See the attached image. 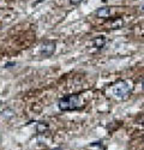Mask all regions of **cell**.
<instances>
[{"instance_id": "8", "label": "cell", "mask_w": 144, "mask_h": 150, "mask_svg": "<svg viewBox=\"0 0 144 150\" xmlns=\"http://www.w3.org/2000/svg\"><path fill=\"white\" fill-rule=\"evenodd\" d=\"M68 1H70L71 4H73V5H77V4L82 3V1H83V0H68Z\"/></svg>"}, {"instance_id": "4", "label": "cell", "mask_w": 144, "mask_h": 150, "mask_svg": "<svg viewBox=\"0 0 144 150\" xmlns=\"http://www.w3.org/2000/svg\"><path fill=\"white\" fill-rule=\"evenodd\" d=\"M124 25V21L121 18H115L113 21H111L109 24H107V27L109 29H120Z\"/></svg>"}, {"instance_id": "12", "label": "cell", "mask_w": 144, "mask_h": 150, "mask_svg": "<svg viewBox=\"0 0 144 150\" xmlns=\"http://www.w3.org/2000/svg\"><path fill=\"white\" fill-rule=\"evenodd\" d=\"M53 150H61V149H53Z\"/></svg>"}, {"instance_id": "10", "label": "cell", "mask_w": 144, "mask_h": 150, "mask_svg": "<svg viewBox=\"0 0 144 150\" xmlns=\"http://www.w3.org/2000/svg\"><path fill=\"white\" fill-rule=\"evenodd\" d=\"M142 86H143V88H144V78L142 79Z\"/></svg>"}, {"instance_id": "7", "label": "cell", "mask_w": 144, "mask_h": 150, "mask_svg": "<svg viewBox=\"0 0 144 150\" xmlns=\"http://www.w3.org/2000/svg\"><path fill=\"white\" fill-rule=\"evenodd\" d=\"M48 130H49V125H48L47 122H44V121H41V122H39L37 125H36V132H37L39 134H42V133L47 132Z\"/></svg>"}, {"instance_id": "2", "label": "cell", "mask_w": 144, "mask_h": 150, "mask_svg": "<svg viewBox=\"0 0 144 150\" xmlns=\"http://www.w3.org/2000/svg\"><path fill=\"white\" fill-rule=\"evenodd\" d=\"M131 93V86L127 82L121 81L114 85L113 88V95L119 100H126Z\"/></svg>"}, {"instance_id": "1", "label": "cell", "mask_w": 144, "mask_h": 150, "mask_svg": "<svg viewBox=\"0 0 144 150\" xmlns=\"http://www.w3.org/2000/svg\"><path fill=\"white\" fill-rule=\"evenodd\" d=\"M58 107L60 110L67 112V110H76L82 107V100L78 95H67L59 100Z\"/></svg>"}, {"instance_id": "3", "label": "cell", "mask_w": 144, "mask_h": 150, "mask_svg": "<svg viewBox=\"0 0 144 150\" xmlns=\"http://www.w3.org/2000/svg\"><path fill=\"white\" fill-rule=\"evenodd\" d=\"M55 48H56V43L54 41H44L40 47V54L48 58L54 54Z\"/></svg>"}, {"instance_id": "14", "label": "cell", "mask_w": 144, "mask_h": 150, "mask_svg": "<svg viewBox=\"0 0 144 150\" xmlns=\"http://www.w3.org/2000/svg\"><path fill=\"white\" fill-rule=\"evenodd\" d=\"M143 10H144V6H143Z\"/></svg>"}, {"instance_id": "11", "label": "cell", "mask_w": 144, "mask_h": 150, "mask_svg": "<svg viewBox=\"0 0 144 150\" xmlns=\"http://www.w3.org/2000/svg\"><path fill=\"white\" fill-rule=\"evenodd\" d=\"M142 122H143V125H144V117H143V119H142Z\"/></svg>"}, {"instance_id": "5", "label": "cell", "mask_w": 144, "mask_h": 150, "mask_svg": "<svg viewBox=\"0 0 144 150\" xmlns=\"http://www.w3.org/2000/svg\"><path fill=\"white\" fill-rule=\"evenodd\" d=\"M96 16L99 18H109L111 16V8L108 7H101L96 11Z\"/></svg>"}, {"instance_id": "6", "label": "cell", "mask_w": 144, "mask_h": 150, "mask_svg": "<svg viewBox=\"0 0 144 150\" xmlns=\"http://www.w3.org/2000/svg\"><path fill=\"white\" fill-rule=\"evenodd\" d=\"M92 45H94V47H96V48H102V47H104V45H106V37H104L103 35L96 36L95 39L92 40Z\"/></svg>"}, {"instance_id": "9", "label": "cell", "mask_w": 144, "mask_h": 150, "mask_svg": "<svg viewBox=\"0 0 144 150\" xmlns=\"http://www.w3.org/2000/svg\"><path fill=\"white\" fill-rule=\"evenodd\" d=\"M13 65H16V62H8V64L5 65V67H11V66H13Z\"/></svg>"}, {"instance_id": "13", "label": "cell", "mask_w": 144, "mask_h": 150, "mask_svg": "<svg viewBox=\"0 0 144 150\" xmlns=\"http://www.w3.org/2000/svg\"><path fill=\"white\" fill-rule=\"evenodd\" d=\"M0 141H1V137H0Z\"/></svg>"}]
</instances>
